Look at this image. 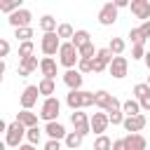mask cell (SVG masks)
Here are the masks:
<instances>
[{"label":"cell","mask_w":150,"mask_h":150,"mask_svg":"<svg viewBox=\"0 0 150 150\" xmlns=\"http://www.w3.org/2000/svg\"><path fill=\"white\" fill-rule=\"evenodd\" d=\"M59 63L66 68V70H73L77 63H80V52L73 42H63L61 49H59Z\"/></svg>","instance_id":"1"},{"label":"cell","mask_w":150,"mask_h":150,"mask_svg":"<svg viewBox=\"0 0 150 150\" xmlns=\"http://www.w3.org/2000/svg\"><path fill=\"white\" fill-rule=\"evenodd\" d=\"M59 112H61V103H59L56 96H52V98H45V101H42L38 115L49 124V122H59Z\"/></svg>","instance_id":"2"},{"label":"cell","mask_w":150,"mask_h":150,"mask_svg":"<svg viewBox=\"0 0 150 150\" xmlns=\"http://www.w3.org/2000/svg\"><path fill=\"white\" fill-rule=\"evenodd\" d=\"M26 127L21 124V122H12L9 127H7V131H5V145H12V148H19L21 145V141L26 138Z\"/></svg>","instance_id":"3"},{"label":"cell","mask_w":150,"mask_h":150,"mask_svg":"<svg viewBox=\"0 0 150 150\" xmlns=\"http://www.w3.org/2000/svg\"><path fill=\"white\" fill-rule=\"evenodd\" d=\"M61 45H63V42H61V38H59L56 33H45L42 40H40V49H42L45 56H54V54H59Z\"/></svg>","instance_id":"4"},{"label":"cell","mask_w":150,"mask_h":150,"mask_svg":"<svg viewBox=\"0 0 150 150\" xmlns=\"http://www.w3.org/2000/svg\"><path fill=\"white\" fill-rule=\"evenodd\" d=\"M91 117H87V112H82V110H75L73 115H70V122H73V127H75V131L84 138L87 134H91V122H89Z\"/></svg>","instance_id":"5"},{"label":"cell","mask_w":150,"mask_h":150,"mask_svg":"<svg viewBox=\"0 0 150 150\" xmlns=\"http://www.w3.org/2000/svg\"><path fill=\"white\" fill-rule=\"evenodd\" d=\"M30 19H33V14H30V9H26V7H21V9H16L14 14H9V26L16 30V28H28L30 26Z\"/></svg>","instance_id":"6"},{"label":"cell","mask_w":150,"mask_h":150,"mask_svg":"<svg viewBox=\"0 0 150 150\" xmlns=\"http://www.w3.org/2000/svg\"><path fill=\"white\" fill-rule=\"evenodd\" d=\"M117 5L115 2H105L101 9H98V23L101 26H112L115 21H117Z\"/></svg>","instance_id":"7"},{"label":"cell","mask_w":150,"mask_h":150,"mask_svg":"<svg viewBox=\"0 0 150 150\" xmlns=\"http://www.w3.org/2000/svg\"><path fill=\"white\" fill-rule=\"evenodd\" d=\"M108 73H110L115 80L127 77V75H129V61H127V56H112V63H110Z\"/></svg>","instance_id":"8"},{"label":"cell","mask_w":150,"mask_h":150,"mask_svg":"<svg viewBox=\"0 0 150 150\" xmlns=\"http://www.w3.org/2000/svg\"><path fill=\"white\" fill-rule=\"evenodd\" d=\"M91 63H94V73H103L105 68H110V63H112V54H110V49H108V47L98 49L96 56L91 59Z\"/></svg>","instance_id":"9"},{"label":"cell","mask_w":150,"mask_h":150,"mask_svg":"<svg viewBox=\"0 0 150 150\" xmlns=\"http://www.w3.org/2000/svg\"><path fill=\"white\" fill-rule=\"evenodd\" d=\"M38 96H40L38 84H28V87L21 91V108H23V110H30V108L38 103Z\"/></svg>","instance_id":"10"},{"label":"cell","mask_w":150,"mask_h":150,"mask_svg":"<svg viewBox=\"0 0 150 150\" xmlns=\"http://www.w3.org/2000/svg\"><path fill=\"white\" fill-rule=\"evenodd\" d=\"M129 9H131V14H134L136 19L150 21V2H148V0H131Z\"/></svg>","instance_id":"11"},{"label":"cell","mask_w":150,"mask_h":150,"mask_svg":"<svg viewBox=\"0 0 150 150\" xmlns=\"http://www.w3.org/2000/svg\"><path fill=\"white\" fill-rule=\"evenodd\" d=\"M63 84H66L70 91H80V89H82V73H80L77 68L66 70V73H63Z\"/></svg>","instance_id":"12"},{"label":"cell","mask_w":150,"mask_h":150,"mask_svg":"<svg viewBox=\"0 0 150 150\" xmlns=\"http://www.w3.org/2000/svg\"><path fill=\"white\" fill-rule=\"evenodd\" d=\"M89 122H91V131H94L96 136H103V134H105V129H108V124H110L108 112H94Z\"/></svg>","instance_id":"13"},{"label":"cell","mask_w":150,"mask_h":150,"mask_svg":"<svg viewBox=\"0 0 150 150\" xmlns=\"http://www.w3.org/2000/svg\"><path fill=\"white\" fill-rule=\"evenodd\" d=\"M145 124H148V120H145V115L141 112V115H136V117H127L122 127H124V131H129V134H138V131L145 129Z\"/></svg>","instance_id":"14"},{"label":"cell","mask_w":150,"mask_h":150,"mask_svg":"<svg viewBox=\"0 0 150 150\" xmlns=\"http://www.w3.org/2000/svg\"><path fill=\"white\" fill-rule=\"evenodd\" d=\"M40 73H42V77H47V80H54V77H56V61H54L52 56H42V59H40Z\"/></svg>","instance_id":"15"},{"label":"cell","mask_w":150,"mask_h":150,"mask_svg":"<svg viewBox=\"0 0 150 150\" xmlns=\"http://www.w3.org/2000/svg\"><path fill=\"white\" fill-rule=\"evenodd\" d=\"M45 134H47L52 141H61V138L68 136V131H66V127H63L61 122H49V124L45 127Z\"/></svg>","instance_id":"16"},{"label":"cell","mask_w":150,"mask_h":150,"mask_svg":"<svg viewBox=\"0 0 150 150\" xmlns=\"http://www.w3.org/2000/svg\"><path fill=\"white\" fill-rule=\"evenodd\" d=\"M35 68H40V61H38V56H28V59H21V63H19V77H28Z\"/></svg>","instance_id":"17"},{"label":"cell","mask_w":150,"mask_h":150,"mask_svg":"<svg viewBox=\"0 0 150 150\" xmlns=\"http://www.w3.org/2000/svg\"><path fill=\"white\" fill-rule=\"evenodd\" d=\"M66 103H68V108L75 112V110H82L84 108V91L80 89V91H68V96H66Z\"/></svg>","instance_id":"18"},{"label":"cell","mask_w":150,"mask_h":150,"mask_svg":"<svg viewBox=\"0 0 150 150\" xmlns=\"http://www.w3.org/2000/svg\"><path fill=\"white\" fill-rule=\"evenodd\" d=\"M124 141H127V148L129 150H145L148 148V141H145L143 134H127Z\"/></svg>","instance_id":"19"},{"label":"cell","mask_w":150,"mask_h":150,"mask_svg":"<svg viewBox=\"0 0 150 150\" xmlns=\"http://www.w3.org/2000/svg\"><path fill=\"white\" fill-rule=\"evenodd\" d=\"M110 101H112V94H108L105 89H98V91H94V105H96V108H101L103 112L108 110Z\"/></svg>","instance_id":"20"},{"label":"cell","mask_w":150,"mask_h":150,"mask_svg":"<svg viewBox=\"0 0 150 150\" xmlns=\"http://www.w3.org/2000/svg\"><path fill=\"white\" fill-rule=\"evenodd\" d=\"M16 122H21L26 129H33V127H38V115L30 112V110H21L16 115Z\"/></svg>","instance_id":"21"},{"label":"cell","mask_w":150,"mask_h":150,"mask_svg":"<svg viewBox=\"0 0 150 150\" xmlns=\"http://www.w3.org/2000/svg\"><path fill=\"white\" fill-rule=\"evenodd\" d=\"M38 89H40V94H42L45 98H52V96H54V91H56V82H54V80L42 77V80L38 82Z\"/></svg>","instance_id":"22"},{"label":"cell","mask_w":150,"mask_h":150,"mask_svg":"<svg viewBox=\"0 0 150 150\" xmlns=\"http://www.w3.org/2000/svg\"><path fill=\"white\" fill-rule=\"evenodd\" d=\"M122 112H124L127 117H136V115H141V103H138L136 98H129V101L122 103Z\"/></svg>","instance_id":"23"},{"label":"cell","mask_w":150,"mask_h":150,"mask_svg":"<svg viewBox=\"0 0 150 150\" xmlns=\"http://www.w3.org/2000/svg\"><path fill=\"white\" fill-rule=\"evenodd\" d=\"M56 28H59V26H56V19H54L52 14H45V16L40 19V30H42V33H56Z\"/></svg>","instance_id":"24"},{"label":"cell","mask_w":150,"mask_h":150,"mask_svg":"<svg viewBox=\"0 0 150 150\" xmlns=\"http://www.w3.org/2000/svg\"><path fill=\"white\" fill-rule=\"evenodd\" d=\"M82 141H84V138H82L77 131H68V136L63 138V143H66V148H68V150H77V148L82 145Z\"/></svg>","instance_id":"25"},{"label":"cell","mask_w":150,"mask_h":150,"mask_svg":"<svg viewBox=\"0 0 150 150\" xmlns=\"http://www.w3.org/2000/svg\"><path fill=\"white\" fill-rule=\"evenodd\" d=\"M77 49L80 47H84V45H89L91 42V35H89V30H75V35H73V40H70Z\"/></svg>","instance_id":"26"},{"label":"cell","mask_w":150,"mask_h":150,"mask_svg":"<svg viewBox=\"0 0 150 150\" xmlns=\"http://www.w3.org/2000/svg\"><path fill=\"white\" fill-rule=\"evenodd\" d=\"M108 49H110V54H112V56H122V54H124V49H127V42H124L122 38H112V40H110V45H108Z\"/></svg>","instance_id":"27"},{"label":"cell","mask_w":150,"mask_h":150,"mask_svg":"<svg viewBox=\"0 0 150 150\" xmlns=\"http://www.w3.org/2000/svg\"><path fill=\"white\" fill-rule=\"evenodd\" d=\"M56 35L61 38V40H73V35H75V30H73V26L70 23H59V28H56Z\"/></svg>","instance_id":"28"},{"label":"cell","mask_w":150,"mask_h":150,"mask_svg":"<svg viewBox=\"0 0 150 150\" xmlns=\"http://www.w3.org/2000/svg\"><path fill=\"white\" fill-rule=\"evenodd\" d=\"M14 38L19 40V45H21V42H30L33 28H30V26H28V28H16V30H14Z\"/></svg>","instance_id":"29"},{"label":"cell","mask_w":150,"mask_h":150,"mask_svg":"<svg viewBox=\"0 0 150 150\" xmlns=\"http://www.w3.org/2000/svg\"><path fill=\"white\" fill-rule=\"evenodd\" d=\"M94 150H112V141L103 134V136H96L94 141Z\"/></svg>","instance_id":"30"},{"label":"cell","mask_w":150,"mask_h":150,"mask_svg":"<svg viewBox=\"0 0 150 150\" xmlns=\"http://www.w3.org/2000/svg\"><path fill=\"white\" fill-rule=\"evenodd\" d=\"M16 9H21V0H12V2H0V12H5V14H14Z\"/></svg>","instance_id":"31"},{"label":"cell","mask_w":150,"mask_h":150,"mask_svg":"<svg viewBox=\"0 0 150 150\" xmlns=\"http://www.w3.org/2000/svg\"><path fill=\"white\" fill-rule=\"evenodd\" d=\"M33 49H35L33 40H30V42H21V45H19V59H28V56H33Z\"/></svg>","instance_id":"32"},{"label":"cell","mask_w":150,"mask_h":150,"mask_svg":"<svg viewBox=\"0 0 150 150\" xmlns=\"http://www.w3.org/2000/svg\"><path fill=\"white\" fill-rule=\"evenodd\" d=\"M40 138H42V131H40L38 127H33V129H28V131H26V141H28L30 145H38V143H40Z\"/></svg>","instance_id":"33"},{"label":"cell","mask_w":150,"mask_h":150,"mask_svg":"<svg viewBox=\"0 0 150 150\" xmlns=\"http://www.w3.org/2000/svg\"><path fill=\"white\" fill-rule=\"evenodd\" d=\"M150 94V87H148V82H138L136 87H134V98L136 101H141L143 96H148Z\"/></svg>","instance_id":"34"},{"label":"cell","mask_w":150,"mask_h":150,"mask_svg":"<svg viewBox=\"0 0 150 150\" xmlns=\"http://www.w3.org/2000/svg\"><path fill=\"white\" fill-rule=\"evenodd\" d=\"M77 52H80V59H94L98 49H94V42H89V45H84V47H80Z\"/></svg>","instance_id":"35"},{"label":"cell","mask_w":150,"mask_h":150,"mask_svg":"<svg viewBox=\"0 0 150 150\" xmlns=\"http://www.w3.org/2000/svg\"><path fill=\"white\" fill-rule=\"evenodd\" d=\"M129 38H131L134 45H145V38H143L141 28H131V30H129Z\"/></svg>","instance_id":"36"},{"label":"cell","mask_w":150,"mask_h":150,"mask_svg":"<svg viewBox=\"0 0 150 150\" xmlns=\"http://www.w3.org/2000/svg\"><path fill=\"white\" fill-rule=\"evenodd\" d=\"M145 54H148V52H145V45H134V47H131V59H134V61L145 59Z\"/></svg>","instance_id":"37"},{"label":"cell","mask_w":150,"mask_h":150,"mask_svg":"<svg viewBox=\"0 0 150 150\" xmlns=\"http://www.w3.org/2000/svg\"><path fill=\"white\" fill-rule=\"evenodd\" d=\"M108 120H110V124H112V127H117V124H124L127 115H124L122 110H117V112H110V115H108Z\"/></svg>","instance_id":"38"},{"label":"cell","mask_w":150,"mask_h":150,"mask_svg":"<svg viewBox=\"0 0 150 150\" xmlns=\"http://www.w3.org/2000/svg\"><path fill=\"white\" fill-rule=\"evenodd\" d=\"M77 70H80V73H94V63H91V59H80Z\"/></svg>","instance_id":"39"},{"label":"cell","mask_w":150,"mask_h":150,"mask_svg":"<svg viewBox=\"0 0 150 150\" xmlns=\"http://www.w3.org/2000/svg\"><path fill=\"white\" fill-rule=\"evenodd\" d=\"M117 110H122V101L112 96V101H110V105H108V110H105V112L110 115V112H117Z\"/></svg>","instance_id":"40"},{"label":"cell","mask_w":150,"mask_h":150,"mask_svg":"<svg viewBox=\"0 0 150 150\" xmlns=\"http://www.w3.org/2000/svg\"><path fill=\"white\" fill-rule=\"evenodd\" d=\"M112 150H129V148H127V141H124V138H115V141H112Z\"/></svg>","instance_id":"41"},{"label":"cell","mask_w":150,"mask_h":150,"mask_svg":"<svg viewBox=\"0 0 150 150\" xmlns=\"http://www.w3.org/2000/svg\"><path fill=\"white\" fill-rule=\"evenodd\" d=\"M45 150H61V141H52V138H49V141L45 143Z\"/></svg>","instance_id":"42"},{"label":"cell","mask_w":150,"mask_h":150,"mask_svg":"<svg viewBox=\"0 0 150 150\" xmlns=\"http://www.w3.org/2000/svg\"><path fill=\"white\" fill-rule=\"evenodd\" d=\"M94 105V91H84V108Z\"/></svg>","instance_id":"43"},{"label":"cell","mask_w":150,"mask_h":150,"mask_svg":"<svg viewBox=\"0 0 150 150\" xmlns=\"http://www.w3.org/2000/svg\"><path fill=\"white\" fill-rule=\"evenodd\" d=\"M138 28H141V33H143V38L148 40V38H150V21H143V23H141Z\"/></svg>","instance_id":"44"},{"label":"cell","mask_w":150,"mask_h":150,"mask_svg":"<svg viewBox=\"0 0 150 150\" xmlns=\"http://www.w3.org/2000/svg\"><path fill=\"white\" fill-rule=\"evenodd\" d=\"M138 103H141V110H145V112H150V94H148V96H143V98H141Z\"/></svg>","instance_id":"45"},{"label":"cell","mask_w":150,"mask_h":150,"mask_svg":"<svg viewBox=\"0 0 150 150\" xmlns=\"http://www.w3.org/2000/svg\"><path fill=\"white\" fill-rule=\"evenodd\" d=\"M0 54H2V56H7V54H9V42H7L5 38L0 40Z\"/></svg>","instance_id":"46"},{"label":"cell","mask_w":150,"mask_h":150,"mask_svg":"<svg viewBox=\"0 0 150 150\" xmlns=\"http://www.w3.org/2000/svg\"><path fill=\"white\" fill-rule=\"evenodd\" d=\"M115 5H117V9H124V7H129L131 2H127V0H115Z\"/></svg>","instance_id":"47"},{"label":"cell","mask_w":150,"mask_h":150,"mask_svg":"<svg viewBox=\"0 0 150 150\" xmlns=\"http://www.w3.org/2000/svg\"><path fill=\"white\" fill-rule=\"evenodd\" d=\"M19 150H38V148L30 145V143H26V145H19Z\"/></svg>","instance_id":"48"},{"label":"cell","mask_w":150,"mask_h":150,"mask_svg":"<svg viewBox=\"0 0 150 150\" xmlns=\"http://www.w3.org/2000/svg\"><path fill=\"white\" fill-rule=\"evenodd\" d=\"M143 61H145V66H148V70H150V52L145 54V59H143Z\"/></svg>","instance_id":"49"},{"label":"cell","mask_w":150,"mask_h":150,"mask_svg":"<svg viewBox=\"0 0 150 150\" xmlns=\"http://www.w3.org/2000/svg\"><path fill=\"white\" fill-rule=\"evenodd\" d=\"M148 87H150V75H148Z\"/></svg>","instance_id":"50"}]
</instances>
